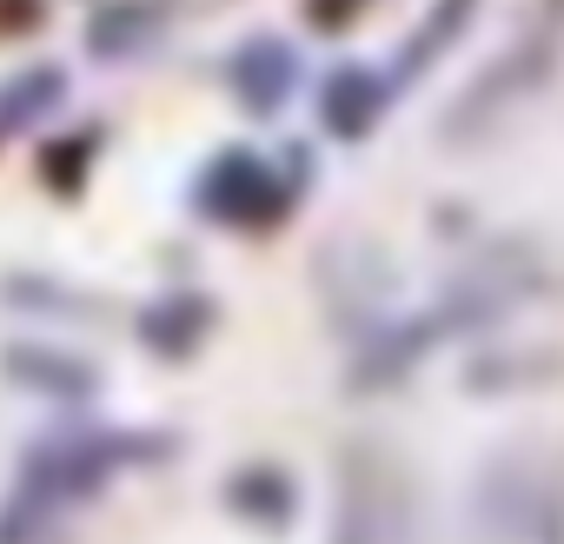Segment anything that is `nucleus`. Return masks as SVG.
Wrapping results in <instances>:
<instances>
[{"mask_svg":"<svg viewBox=\"0 0 564 544\" xmlns=\"http://www.w3.org/2000/svg\"><path fill=\"white\" fill-rule=\"evenodd\" d=\"M557 47H564V14L557 21H538L531 34H518L458 100H452V120H445V140H471V133H485V127H498L551 67H557Z\"/></svg>","mask_w":564,"mask_h":544,"instance_id":"nucleus-1","label":"nucleus"},{"mask_svg":"<svg viewBox=\"0 0 564 544\" xmlns=\"http://www.w3.org/2000/svg\"><path fill=\"white\" fill-rule=\"evenodd\" d=\"M199 206L226 226H279V213L293 206V186H279V173L259 153H219L213 173L199 179Z\"/></svg>","mask_w":564,"mask_h":544,"instance_id":"nucleus-2","label":"nucleus"},{"mask_svg":"<svg viewBox=\"0 0 564 544\" xmlns=\"http://www.w3.org/2000/svg\"><path fill=\"white\" fill-rule=\"evenodd\" d=\"M379 107H386V87H379L366 67H339V74L326 80V94H319V113H326V127H333L339 140H366V133L379 127Z\"/></svg>","mask_w":564,"mask_h":544,"instance_id":"nucleus-3","label":"nucleus"},{"mask_svg":"<svg viewBox=\"0 0 564 544\" xmlns=\"http://www.w3.org/2000/svg\"><path fill=\"white\" fill-rule=\"evenodd\" d=\"M226 80L239 87V100L252 113H265V107L286 100V87H293V54L279 47V41H252V47H239V61L226 67Z\"/></svg>","mask_w":564,"mask_h":544,"instance_id":"nucleus-4","label":"nucleus"},{"mask_svg":"<svg viewBox=\"0 0 564 544\" xmlns=\"http://www.w3.org/2000/svg\"><path fill=\"white\" fill-rule=\"evenodd\" d=\"M206 326H213V306H206L199 293H173V300H160V306L147 313L140 339H147L160 359H186V352L206 339Z\"/></svg>","mask_w":564,"mask_h":544,"instance_id":"nucleus-5","label":"nucleus"},{"mask_svg":"<svg viewBox=\"0 0 564 544\" xmlns=\"http://www.w3.org/2000/svg\"><path fill=\"white\" fill-rule=\"evenodd\" d=\"M226 504L246 518V524H265V531H286L293 524V478L286 471H239L226 485Z\"/></svg>","mask_w":564,"mask_h":544,"instance_id":"nucleus-6","label":"nucleus"},{"mask_svg":"<svg viewBox=\"0 0 564 544\" xmlns=\"http://www.w3.org/2000/svg\"><path fill=\"white\" fill-rule=\"evenodd\" d=\"M471 8H478V0H438L432 21H425V28L405 41V54H399V80H405V74H419V67H432V54H438V47H452V41L465 34Z\"/></svg>","mask_w":564,"mask_h":544,"instance_id":"nucleus-7","label":"nucleus"},{"mask_svg":"<svg viewBox=\"0 0 564 544\" xmlns=\"http://www.w3.org/2000/svg\"><path fill=\"white\" fill-rule=\"evenodd\" d=\"M8 366H14V372H34V379H21V385H41V392H87V385H94L87 366H80V359H61V352L47 359V352H28V346H21Z\"/></svg>","mask_w":564,"mask_h":544,"instance_id":"nucleus-8","label":"nucleus"},{"mask_svg":"<svg viewBox=\"0 0 564 544\" xmlns=\"http://www.w3.org/2000/svg\"><path fill=\"white\" fill-rule=\"evenodd\" d=\"M54 100H61V74H28V80L8 87V107H14L8 120H34V113L54 107Z\"/></svg>","mask_w":564,"mask_h":544,"instance_id":"nucleus-9","label":"nucleus"},{"mask_svg":"<svg viewBox=\"0 0 564 544\" xmlns=\"http://www.w3.org/2000/svg\"><path fill=\"white\" fill-rule=\"evenodd\" d=\"M87 153H94V140H74V146H61V153H54V146H47V186H54V179H61V186H67V193H74V186H80V179H87V166H80V160H87Z\"/></svg>","mask_w":564,"mask_h":544,"instance_id":"nucleus-10","label":"nucleus"},{"mask_svg":"<svg viewBox=\"0 0 564 544\" xmlns=\"http://www.w3.org/2000/svg\"><path fill=\"white\" fill-rule=\"evenodd\" d=\"M359 8H366V0H306V21L333 34V28H352V21H359Z\"/></svg>","mask_w":564,"mask_h":544,"instance_id":"nucleus-11","label":"nucleus"}]
</instances>
